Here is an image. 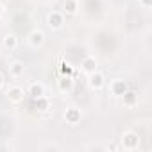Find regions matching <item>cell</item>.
Wrapping results in <instances>:
<instances>
[{"label":"cell","mask_w":152,"mask_h":152,"mask_svg":"<svg viewBox=\"0 0 152 152\" xmlns=\"http://www.w3.org/2000/svg\"><path fill=\"white\" fill-rule=\"evenodd\" d=\"M73 86H75V81L72 75H61V79L57 81V90L61 93H70L73 90Z\"/></svg>","instance_id":"obj_9"},{"label":"cell","mask_w":152,"mask_h":152,"mask_svg":"<svg viewBox=\"0 0 152 152\" xmlns=\"http://www.w3.org/2000/svg\"><path fill=\"white\" fill-rule=\"evenodd\" d=\"M107 90H109V95H111V97L120 99V97L129 90V84H127V81L116 77V79H111V81H109V88H107Z\"/></svg>","instance_id":"obj_3"},{"label":"cell","mask_w":152,"mask_h":152,"mask_svg":"<svg viewBox=\"0 0 152 152\" xmlns=\"http://www.w3.org/2000/svg\"><path fill=\"white\" fill-rule=\"evenodd\" d=\"M47 25L50 31H61L64 27V13L63 11H50L47 15Z\"/></svg>","instance_id":"obj_2"},{"label":"cell","mask_w":152,"mask_h":152,"mask_svg":"<svg viewBox=\"0 0 152 152\" xmlns=\"http://www.w3.org/2000/svg\"><path fill=\"white\" fill-rule=\"evenodd\" d=\"M29 45L32 47V48H41L43 45H45V32L41 31V29H34L31 34H29Z\"/></svg>","instance_id":"obj_7"},{"label":"cell","mask_w":152,"mask_h":152,"mask_svg":"<svg viewBox=\"0 0 152 152\" xmlns=\"http://www.w3.org/2000/svg\"><path fill=\"white\" fill-rule=\"evenodd\" d=\"M4 84H6V81H4V75H2V73H0V90H2V88H4Z\"/></svg>","instance_id":"obj_18"},{"label":"cell","mask_w":152,"mask_h":152,"mask_svg":"<svg viewBox=\"0 0 152 152\" xmlns=\"http://www.w3.org/2000/svg\"><path fill=\"white\" fill-rule=\"evenodd\" d=\"M64 122L68 124V125H72V127H75V125H79L81 124V118H83V113H81V109L79 107H75V106H68L66 109H64Z\"/></svg>","instance_id":"obj_5"},{"label":"cell","mask_w":152,"mask_h":152,"mask_svg":"<svg viewBox=\"0 0 152 152\" xmlns=\"http://www.w3.org/2000/svg\"><path fill=\"white\" fill-rule=\"evenodd\" d=\"M97 66H99V63H97V59H95L93 56H86V57L83 59V63H81V70H83L84 73H91V72H95Z\"/></svg>","instance_id":"obj_13"},{"label":"cell","mask_w":152,"mask_h":152,"mask_svg":"<svg viewBox=\"0 0 152 152\" xmlns=\"http://www.w3.org/2000/svg\"><path fill=\"white\" fill-rule=\"evenodd\" d=\"M6 97H7L9 102H13V104H20V102L23 100V97H25V91H23L22 86H16V84H15V86H9V88H7Z\"/></svg>","instance_id":"obj_6"},{"label":"cell","mask_w":152,"mask_h":152,"mask_svg":"<svg viewBox=\"0 0 152 152\" xmlns=\"http://www.w3.org/2000/svg\"><path fill=\"white\" fill-rule=\"evenodd\" d=\"M4 11H6V7H4V4L0 2V18H2V15H4Z\"/></svg>","instance_id":"obj_19"},{"label":"cell","mask_w":152,"mask_h":152,"mask_svg":"<svg viewBox=\"0 0 152 152\" xmlns=\"http://www.w3.org/2000/svg\"><path fill=\"white\" fill-rule=\"evenodd\" d=\"M140 143H141V138H140V134H138L136 131H125V132H122V136H120V145H122V148L127 150V152L138 150Z\"/></svg>","instance_id":"obj_1"},{"label":"cell","mask_w":152,"mask_h":152,"mask_svg":"<svg viewBox=\"0 0 152 152\" xmlns=\"http://www.w3.org/2000/svg\"><path fill=\"white\" fill-rule=\"evenodd\" d=\"M138 4H140L143 9H150V6H152V0H138Z\"/></svg>","instance_id":"obj_17"},{"label":"cell","mask_w":152,"mask_h":152,"mask_svg":"<svg viewBox=\"0 0 152 152\" xmlns=\"http://www.w3.org/2000/svg\"><path fill=\"white\" fill-rule=\"evenodd\" d=\"M109 148H111V150H116V145H115V143H111V145H107V150H109Z\"/></svg>","instance_id":"obj_20"},{"label":"cell","mask_w":152,"mask_h":152,"mask_svg":"<svg viewBox=\"0 0 152 152\" xmlns=\"http://www.w3.org/2000/svg\"><path fill=\"white\" fill-rule=\"evenodd\" d=\"M27 95H31L32 99H38L41 95H45V84L36 81V83H31L29 88H27Z\"/></svg>","instance_id":"obj_12"},{"label":"cell","mask_w":152,"mask_h":152,"mask_svg":"<svg viewBox=\"0 0 152 152\" xmlns=\"http://www.w3.org/2000/svg\"><path fill=\"white\" fill-rule=\"evenodd\" d=\"M88 86L93 90V91H100L106 88V75L99 70L88 73Z\"/></svg>","instance_id":"obj_4"},{"label":"cell","mask_w":152,"mask_h":152,"mask_svg":"<svg viewBox=\"0 0 152 152\" xmlns=\"http://www.w3.org/2000/svg\"><path fill=\"white\" fill-rule=\"evenodd\" d=\"M23 72H25V64H23V61L15 59V61L9 63V75H11L13 79H20V77H23Z\"/></svg>","instance_id":"obj_10"},{"label":"cell","mask_w":152,"mask_h":152,"mask_svg":"<svg viewBox=\"0 0 152 152\" xmlns=\"http://www.w3.org/2000/svg\"><path fill=\"white\" fill-rule=\"evenodd\" d=\"M79 11V0H63V13L64 15H77Z\"/></svg>","instance_id":"obj_14"},{"label":"cell","mask_w":152,"mask_h":152,"mask_svg":"<svg viewBox=\"0 0 152 152\" xmlns=\"http://www.w3.org/2000/svg\"><path fill=\"white\" fill-rule=\"evenodd\" d=\"M2 45H4L6 50L13 52V50L18 48V38H16L13 32H7V34H4V38H2Z\"/></svg>","instance_id":"obj_11"},{"label":"cell","mask_w":152,"mask_h":152,"mask_svg":"<svg viewBox=\"0 0 152 152\" xmlns=\"http://www.w3.org/2000/svg\"><path fill=\"white\" fill-rule=\"evenodd\" d=\"M120 99H122V106L127 107V109H132V107L138 106V93L134 90H127Z\"/></svg>","instance_id":"obj_8"},{"label":"cell","mask_w":152,"mask_h":152,"mask_svg":"<svg viewBox=\"0 0 152 152\" xmlns=\"http://www.w3.org/2000/svg\"><path fill=\"white\" fill-rule=\"evenodd\" d=\"M59 70H61V75H73V66L68 61H63L61 66H59Z\"/></svg>","instance_id":"obj_16"},{"label":"cell","mask_w":152,"mask_h":152,"mask_svg":"<svg viewBox=\"0 0 152 152\" xmlns=\"http://www.w3.org/2000/svg\"><path fill=\"white\" fill-rule=\"evenodd\" d=\"M34 102H36V109L38 111H48L50 109V100L47 99V95H41V97L34 99Z\"/></svg>","instance_id":"obj_15"}]
</instances>
